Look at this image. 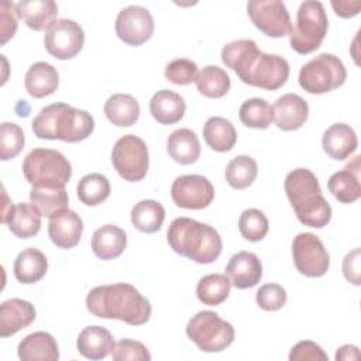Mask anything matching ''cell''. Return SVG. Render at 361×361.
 I'll list each match as a JSON object with an SVG mask.
<instances>
[{"label":"cell","mask_w":361,"mask_h":361,"mask_svg":"<svg viewBox=\"0 0 361 361\" xmlns=\"http://www.w3.org/2000/svg\"><path fill=\"white\" fill-rule=\"evenodd\" d=\"M223 63L245 85L264 90L282 87L289 78V63L276 54L262 52L254 39H237L221 49Z\"/></svg>","instance_id":"obj_1"},{"label":"cell","mask_w":361,"mask_h":361,"mask_svg":"<svg viewBox=\"0 0 361 361\" xmlns=\"http://www.w3.org/2000/svg\"><path fill=\"white\" fill-rule=\"evenodd\" d=\"M86 307L96 317L117 319L130 326L145 324L152 312L149 300L135 286L124 282L90 289Z\"/></svg>","instance_id":"obj_2"},{"label":"cell","mask_w":361,"mask_h":361,"mask_svg":"<svg viewBox=\"0 0 361 361\" xmlns=\"http://www.w3.org/2000/svg\"><path fill=\"white\" fill-rule=\"evenodd\" d=\"M296 219L309 227L323 228L331 220V207L322 195L316 175L307 168L290 171L283 183Z\"/></svg>","instance_id":"obj_3"},{"label":"cell","mask_w":361,"mask_h":361,"mask_svg":"<svg viewBox=\"0 0 361 361\" xmlns=\"http://www.w3.org/2000/svg\"><path fill=\"white\" fill-rule=\"evenodd\" d=\"M166 241L176 254L197 264L214 262L223 248L221 237L214 227L189 217H178L171 223Z\"/></svg>","instance_id":"obj_4"},{"label":"cell","mask_w":361,"mask_h":361,"mask_svg":"<svg viewBox=\"0 0 361 361\" xmlns=\"http://www.w3.org/2000/svg\"><path fill=\"white\" fill-rule=\"evenodd\" d=\"M34 135L41 140H61L79 142L94 130V118L86 110L75 109L66 103H52L34 117L31 123Z\"/></svg>","instance_id":"obj_5"},{"label":"cell","mask_w":361,"mask_h":361,"mask_svg":"<svg viewBox=\"0 0 361 361\" xmlns=\"http://www.w3.org/2000/svg\"><path fill=\"white\" fill-rule=\"evenodd\" d=\"M24 178L32 186L65 188L72 176V165L68 158L56 149L34 148L21 165Z\"/></svg>","instance_id":"obj_6"},{"label":"cell","mask_w":361,"mask_h":361,"mask_svg":"<svg viewBox=\"0 0 361 361\" xmlns=\"http://www.w3.org/2000/svg\"><path fill=\"white\" fill-rule=\"evenodd\" d=\"M327 28L329 18L320 1L307 0L300 3L295 24L289 32L292 49L300 55L316 51L322 45Z\"/></svg>","instance_id":"obj_7"},{"label":"cell","mask_w":361,"mask_h":361,"mask_svg":"<svg viewBox=\"0 0 361 361\" xmlns=\"http://www.w3.org/2000/svg\"><path fill=\"white\" fill-rule=\"evenodd\" d=\"M186 334L203 353H220L231 345L235 337L231 323L212 310H202L192 316L186 326Z\"/></svg>","instance_id":"obj_8"},{"label":"cell","mask_w":361,"mask_h":361,"mask_svg":"<svg viewBox=\"0 0 361 361\" xmlns=\"http://www.w3.org/2000/svg\"><path fill=\"white\" fill-rule=\"evenodd\" d=\"M347 71L341 59L333 54H320L299 71V85L310 94H323L344 85Z\"/></svg>","instance_id":"obj_9"},{"label":"cell","mask_w":361,"mask_h":361,"mask_svg":"<svg viewBox=\"0 0 361 361\" xmlns=\"http://www.w3.org/2000/svg\"><path fill=\"white\" fill-rule=\"evenodd\" d=\"M111 164L124 180H142L147 176L149 166L147 144L142 138L134 134L120 137L111 149Z\"/></svg>","instance_id":"obj_10"},{"label":"cell","mask_w":361,"mask_h":361,"mask_svg":"<svg viewBox=\"0 0 361 361\" xmlns=\"http://www.w3.org/2000/svg\"><path fill=\"white\" fill-rule=\"evenodd\" d=\"M85 44L83 28L73 20L56 18L44 35V45L49 55L66 61L76 56Z\"/></svg>","instance_id":"obj_11"},{"label":"cell","mask_w":361,"mask_h":361,"mask_svg":"<svg viewBox=\"0 0 361 361\" xmlns=\"http://www.w3.org/2000/svg\"><path fill=\"white\" fill-rule=\"evenodd\" d=\"M293 264L299 274L309 278L323 276L330 267V257L322 240L312 233H299L292 243Z\"/></svg>","instance_id":"obj_12"},{"label":"cell","mask_w":361,"mask_h":361,"mask_svg":"<svg viewBox=\"0 0 361 361\" xmlns=\"http://www.w3.org/2000/svg\"><path fill=\"white\" fill-rule=\"evenodd\" d=\"M247 14L252 24L265 35L281 38L292 30L290 16L281 0H252L247 3Z\"/></svg>","instance_id":"obj_13"},{"label":"cell","mask_w":361,"mask_h":361,"mask_svg":"<svg viewBox=\"0 0 361 361\" xmlns=\"http://www.w3.org/2000/svg\"><path fill=\"white\" fill-rule=\"evenodd\" d=\"M171 196L178 207L202 210L213 202L214 188L203 175H182L172 182Z\"/></svg>","instance_id":"obj_14"},{"label":"cell","mask_w":361,"mask_h":361,"mask_svg":"<svg viewBox=\"0 0 361 361\" xmlns=\"http://www.w3.org/2000/svg\"><path fill=\"white\" fill-rule=\"evenodd\" d=\"M154 18L142 6H127L121 8L116 18V34L127 45L138 47L147 42L154 34Z\"/></svg>","instance_id":"obj_15"},{"label":"cell","mask_w":361,"mask_h":361,"mask_svg":"<svg viewBox=\"0 0 361 361\" xmlns=\"http://www.w3.org/2000/svg\"><path fill=\"white\" fill-rule=\"evenodd\" d=\"M226 275L234 288L248 289L261 281L262 264L254 252L238 251L230 258L226 267Z\"/></svg>","instance_id":"obj_16"},{"label":"cell","mask_w":361,"mask_h":361,"mask_svg":"<svg viewBox=\"0 0 361 361\" xmlns=\"http://www.w3.org/2000/svg\"><path fill=\"white\" fill-rule=\"evenodd\" d=\"M83 233V221L73 210H63L49 219L48 235L58 248H73L79 244Z\"/></svg>","instance_id":"obj_17"},{"label":"cell","mask_w":361,"mask_h":361,"mask_svg":"<svg viewBox=\"0 0 361 361\" xmlns=\"http://www.w3.org/2000/svg\"><path fill=\"white\" fill-rule=\"evenodd\" d=\"M274 121L283 131L299 130L307 120V102L295 93H286L276 99L272 106Z\"/></svg>","instance_id":"obj_18"},{"label":"cell","mask_w":361,"mask_h":361,"mask_svg":"<svg viewBox=\"0 0 361 361\" xmlns=\"http://www.w3.org/2000/svg\"><path fill=\"white\" fill-rule=\"evenodd\" d=\"M35 320V307L31 302L13 298L0 306V336L10 337L28 327Z\"/></svg>","instance_id":"obj_19"},{"label":"cell","mask_w":361,"mask_h":361,"mask_svg":"<svg viewBox=\"0 0 361 361\" xmlns=\"http://www.w3.org/2000/svg\"><path fill=\"white\" fill-rule=\"evenodd\" d=\"M322 145L330 158L343 161L355 152L358 138L353 127L345 123H336L323 133Z\"/></svg>","instance_id":"obj_20"},{"label":"cell","mask_w":361,"mask_h":361,"mask_svg":"<svg viewBox=\"0 0 361 361\" xmlns=\"http://www.w3.org/2000/svg\"><path fill=\"white\" fill-rule=\"evenodd\" d=\"M116 341L113 334L102 326L85 327L76 340V348L87 360H103L111 355Z\"/></svg>","instance_id":"obj_21"},{"label":"cell","mask_w":361,"mask_h":361,"mask_svg":"<svg viewBox=\"0 0 361 361\" xmlns=\"http://www.w3.org/2000/svg\"><path fill=\"white\" fill-rule=\"evenodd\" d=\"M17 355L21 361H58V343L52 334L35 331L18 343Z\"/></svg>","instance_id":"obj_22"},{"label":"cell","mask_w":361,"mask_h":361,"mask_svg":"<svg viewBox=\"0 0 361 361\" xmlns=\"http://www.w3.org/2000/svg\"><path fill=\"white\" fill-rule=\"evenodd\" d=\"M186 111L185 99L169 89H162L154 93L149 100V113L155 121L164 126H171L180 121Z\"/></svg>","instance_id":"obj_23"},{"label":"cell","mask_w":361,"mask_h":361,"mask_svg":"<svg viewBox=\"0 0 361 361\" xmlns=\"http://www.w3.org/2000/svg\"><path fill=\"white\" fill-rule=\"evenodd\" d=\"M41 214L31 203L13 204L10 212L1 219L8 230L18 238H31L41 230Z\"/></svg>","instance_id":"obj_24"},{"label":"cell","mask_w":361,"mask_h":361,"mask_svg":"<svg viewBox=\"0 0 361 361\" xmlns=\"http://www.w3.org/2000/svg\"><path fill=\"white\" fill-rule=\"evenodd\" d=\"M127 247V235L123 228L114 224H104L99 227L92 235V251L103 259H114L120 257Z\"/></svg>","instance_id":"obj_25"},{"label":"cell","mask_w":361,"mask_h":361,"mask_svg":"<svg viewBox=\"0 0 361 361\" xmlns=\"http://www.w3.org/2000/svg\"><path fill=\"white\" fill-rule=\"evenodd\" d=\"M18 18L34 31L47 30L58 14V6L52 0H23L16 3Z\"/></svg>","instance_id":"obj_26"},{"label":"cell","mask_w":361,"mask_h":361,"mask_svg":"<svg viewBox=\"0 0 361 361\" xmlns=\"http://www.w3.org/2000/svg\"><path fill=\"white\" fill-rule=\"evenodd\" d=\"M59 85L58 71L48 62H35L25 72L24 86L30 96L41 99L52 94Z\"/></svg>","instance_id":"obj_27"},{"label":"cell","mask_w":361,"mask_h":361,"mask_svg":"<svg viewBox=\"0 0 361 361\" xmlns=\"http://www.w3.org/2000/svg\"><path fill=\"white\" fill-rule=\"evenodd\" d=\"M166 151L175 162L180 165H190L200 157V142L195 131L189 128H179L169 134L166 140Z\"/></svg>","instance_id":"obj_28"},{"label":"cell","mask_w":361,"mask_h":361,"mask_svg":"<svg viewBox=\"0 0 361 361\" xmlns=\"http://www.w3.org/2000/svg\"><path fill=\"white\" fill-rule=\"evenodd\" d=\"M13 271L18 282L31 285L45 276L48 271V259L39 250L25 248L17 255Z\"/></svg>","instance_id":"obj_29"},{"label":"cell","mask_w":361,"mask_h":361,"mask_svg":"<svg viewBox=\"0 0 361 361\" xmlns=\"http://www.w3.org/2000/svg\"><path fill=\"white\" fill-rule=\"evenodd\" d=\"M103 111L111 124L117 127H131L140 117V104L131 94L116 93L106 100Z\"/></svg>","instance_id":"obj_30"},{"label":"cell","mask_w":361,"mask_h":361,"mask_svg":"<svg viewBox=\"0 0 361 361\" xmlns=\"http://www.w3.org/2000/svg\"><path fill=\"white\" fill-rule=\"evenodd\" d=\"M203 138L216 152H227L237 142V131L231 121L224 117H209L203 126Z\"/></svg>","instance_id":"obj_31"},{"label":"cell","mask_w":361,"mask_h":361,"mask_svg":"<svg viewBox=\"0 0 361 361\" xmlns=\"http://www.w3.org/2000/svg\"><path fill=\"white\" fill-rule=\"evenodd\" d=\"M30 203L41 216L52 217L68 209L69 197L65 188L32 186L30 190Z\"/></svg>","instance_id":"obj_32"},{"label":"cell","mask_w":361,"mask_h":361,"mask_svg":"<svg viewBox=\"0 0 361 361\" xmlns=\"http://www.w3.org/2000/svg\"><path fill=\"white\" fill-rule=\"evenodd\" d=\"M165 220L164 206L152 199H144L131 209V223L141 233H157Z\"/></svg>","instance_id":"obj_33"},{"label":"cell","mask_w":361,"mask_h":361,"mask_svg":"<svg viewBox=\"0 0 361 361\" xmlns=\"http://www.w3.org/2000/svg\"><path fill=\"white\" fill-rule=\"evenodd\" d=\"M195 83L199 93L209 99H220L226 96L231 86L228 73L216 65H207L199 71Z\"/></svg>","instance_id":"obj_34"},{"label":"cell","mask_w":361,"mask_h":361,"mask_svg":"<svg viewBox=\"0 0 361 361\" xmlns=\"http://www.w3.org/2000/svg\"><path fill=\"white\" fill-rule=\"evenodd\" d=\"M231 289V282L226 274H207L199 279L196 286L197 299L207 306L223 303Z\"/></svg>","instance_id":"obj_35"},{"label":"cell","mask_w":361,"mask_h":361,"mask_svg":"<svg viewBox=\"0 0 361 361\" xmlns=\"http://www.w3.org/2000/svg\"><path fill=\"white\" fill-rule=\"evenodd\" d=\"M329 192L341 203H354L361 196V186L358 180V171L344 168L334 172L327 182Z\"/></svg>","instance_id":"obj_36"},{"label":"cell","mask_w":361,"mask_h":361,"mask_svg":"<svg viewBox=\"0 0 361 361\" xmlns=\"http://www.w3.org/2000/svg\"><path fill=\"white\" fill-rule=\"evenodd\" d=\"M110 190L109 179L97 172L82 176L76 186V195L86 206H97L103 203L110 196Z\"/></svg>","instance_id":"obj_37"},{"label":"cell","mask_w":361,"mask_h":361,"mask_svg":"<svg viewBox=\"0 0 361 361\" xmlns=\"http://www.w3.org/2000/svg\"><path fill=\"white\" fill-rule=\"evenodd\" d=\"M258 175V166L254 158L248 155L234 157L226 166V180L233 189H245L252 185Z\"/></svg>","instance_id":"obj_38"},{"label":"cell","mask_w":361,"mask_h":361,"mask_svg":"<svg viewBox=\"0 0 361 361\" xmlns=\"http://www.w3.org/2000/svg\"><path fill=\"white\" fill-rule=\"evenodd\" d=\"M238 117L245 127L265 130L274 121V111L265 99L252 97L240 106Z\"/></svg>","instance_id":"obj_39"},{"label":"cell","mask_w":361,"mask_h":361,"mask_svg":"<svg viewBox=\"0 0 361 361\" xmlns=\"http://www.w3.org/2000/svg\"><path fill=\"white\" fill-rule=\"evenodd\" d=\"M269 228L267 216L259 209H247L240 214L238 230L248 241H261L265 238Z\"/></svg>","instance_id":"obj_40"},{"label":"cell","mask_w":361,"mask_h":361,"mask_svg":"<svg viewBox=\"0 0 361 361\" xmlns=\"http://www.w3.org/2000/svg\"><path fill=\"white\" fill-rule=\"evenodd\" d=\"M25 144V135L23 128L10 121L1 123L0 128V159L8 161L16 158Z\"/></svg>","instance_id":"obj_41"},{"label":"cell","mask_w":361,"mask_h":361,"mask_svg":"<svg viewBox=\"0 0 361 361\" xmlns=\"http://www.w3.org/2000/svg\"><path fill=\"white\" fill-rule=\"evenodd\" d=\"M197 72L199 71L196 62L186 58H176L165 66L164 75L166 80L179 86H185L195 82Z\"/></svg>","instance_id":"obj_42"},{"label":"cell","mask_w":361,"mask_h":361,"mask_svg":"<svg viewBox=\"0 0 361 361\" xmlns=\"http://www.w3.org/2000/svg\"><path fill=\"white\" fill-rule=\"evenodd\" d=\"M288 299L286 290L278 283H265L262 285L255 295L257 305L267 312H275L285 306Z\"/></svg>","instance_id":"obj_43"},{"label":"cell","mask_w":361,"mask_h":361,"mask_svg":"<svg viewBox=\"0 0 361 361\" xmlns=\"http://www.w3.org/2000/svg\"><path fill=\"white\" fill-rule=\"evenodd\" d=\"M111 358L114 361H148L151 360V354L141 341L121 338L116 343L114 350L111 353Z\"/></svg>","instance_id":"obj_44"},{"label":"cell","mask_w":361,"mask_h":361,"mask_svg":"<svg viewBox=\"0 0 361 361\" xmlns=\"http://www.w3.org/2000/svg\"><path fill=\"white\" fill-rule=\"evenodd\" d=\"M289 360L290 361H329V355L317 343L312 340H302L292 347L289 353Z\"/></svg>","instance_id":"obj_45"},{"label":"cell","mask_w":361,"mask_h":361,"mask_svg":"<svg viewBox=\"0 0 361 361\" xmlns=\"http://www.w3.org/2000/svg\"><path fill=\"white\" fill-rule=\"evenodd\" d=\"M17 8L14 3L3 1L0 4V31H1V45H4L8 39H11L17 31Z\"/></svg>","instance_id":"obj_46"},{"label":"cell","mask_w":361,"mask_h":361,"mask_svg":"<svg viewBox=\"0 0 361 361\" xmlns=\"http://www.w3.org/2000/svg\"><path fill=\"white\" fill-rule=\"evenodd\" d=\"M360 248H354L343 259L344 278L357 286L360 285Z\"/></svg>","instance_id":"obj_47"},{"label":"cell","mask_w":361,"mask_h":361,"mask_svg":"<svg viewBox=\"0 0 361 361\" xmlns=\"http://www.w3.org/2000/svg\"><path fill=\"white\" fill-rule=\"evenodd\" d=\"M331 7L334 13L341 18H351L360 13V0H333Z\"/></svg>","instance_id":"obj_48"},{"label":"cell","mask_w":361,"mask_h":361,"mask_svg":"<svg viewBox=\"0 0 361 361\" xmlns=\"http://www.w3.org/2000/svg\"><path fill=\"white\" fill-rule=\"evenodd\" d=\"M358 358H360V350L357 345H353V344H344L338 347L336 351L337 361H351Z\"/></svg>","instance_id":"obj_49"}]
</instances>
